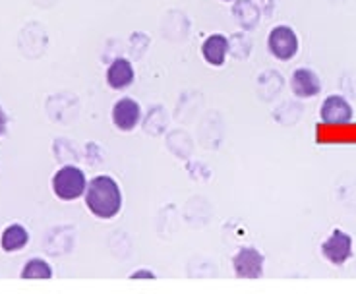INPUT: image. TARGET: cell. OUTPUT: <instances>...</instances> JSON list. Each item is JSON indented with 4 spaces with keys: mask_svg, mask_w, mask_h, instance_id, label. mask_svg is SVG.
Returning <instances> with one entry per match:
<instances>
[{
    "mask_svg": "<svg viewBox=\"0 0 356 294\" xmlns=\"http://www.w3.org/2000/svg\"><path fill=\"white\" fill-rule=\"evenodd\" d=\"M86 204L89 211L99 219L116 217L122 207V192L118 182L107 174L91 179L86 188Z\"/></svg>",
    "mask_w": 356,
    "mask_h": 294,
    "instance_id": "1",
    "label": "cell"
},
{
    "mask_svg": "<svg viewBox=\"0 0 356 294\" xmlns=\"http://www.w3.org/2000/svg\"><path fill=\"white\" fill-rule=\"evenodd\" d=\"M88 188V180L83 170L78 167H63L60 170H56L53 177V192L54 196L64 202H74L86 194Z\"/></svg>",
    "mask_w": 356,
    "mask_h": 294,
    "instance_id": "2",
    "label": "cell"
},
{
    "mask_svg": "<svg viewBox=\"0 0 356 294\" xmlns=\"http://www.w3.org/2000/svg\"><path fill=\"white\" fill-rule=\"evenodd\" d=\"M267 49L277 60H293L298 53V35L293 27L277 26L267 35Z\"/></svg>",
    "mask_w": 356,
    "mask_h": 294,
    "instance_id": "3",
    "label": "cell"
},
{
    "mask_svg": "<svg viewBox=\"0 0 356 294\" xmlns=\"http://www.w3.org/2000/svg\"><path fill=\"white\" fill-rule=\"evenodd\" d=\"M321 254L333 266H343L353 256V238L350 234L335 229L327 236V240L321 244Z\"/></svg>",
    "mask_w": 356,
    "mask_h": 294,
    "instance_id": "4",
    "label": "cell"
},
{
    "mask_svg": "<svg viewBox=\"0 0 356 294\" xmlns=\"http://www.w3.org/2000/svg\"><path fill=\"white\" fill-rule=\"evenodd\" d=\"M232 268L236 277L258 279L264 273V256L256 248H241L232 259Z\"/></svg>",
    "mask_w": 356,
    "mask_h": 294,
    "instance_id": "5",
    "label": "cell"
},
{
    "mask_svg": "<svg viewBox=\"0 0 356 294\" xmlns=\"http://www.w3.org/2000/svg\"><path fill=\"white\" fill-rule=\"evenodd\" d=\"M142 120V108L138 105V101L132 97H124L116 101L113 107V122L118 130L122 132H132L136 126Z\"/></svg>",
    "mask_w": 356,
    "mask_h": 294,
    "instance_id": "6",
    "label": "cell"
},
{
    "mask_svg": "<svg viewBox=\"0 0 356 294\" xmlns=\"http://www.w3.org/2000/svg\"><path fill=\"white\" fill-rule=\"evenodd\" d=\"M321 120L325 124H348L353 120V107L341 95H330L320 108Z\"/></svg>",
    "mask_w": 356,
    "mask_h": 294,
    "instance_id": "7",
    "label": "cell"
},
{
    "mask_svg": "<svg viewBox=\"0 0 356 294\" xmlns=\"http://www.w3.org/2000/svg\"><path fill=\"white\" fill-rule=\"evenodd\" d=\"M291 90L300 99L316 97L321 91V81L318 74L310 68H298V70H294L293 78H291Z\"/></svg>",
    "mask_w": 356,
    "mask_h": 294,
    "instance_id": "8",
    "label": "cell"
},
{
    "mask_svg": "<svg viewBox=\"0 0 356 294\" xmlns=\"http://www.w3.org/2000/svg\"><path fill=\"white\" fill-rule=\"evenodd\" d=\"M202 56L211 66H222L229 56V39L222 33H213L202 43Z\"/></svg>",
    "mask_w": 356,
    "mask_h": 294,
    "instance_id": "9",
    "label": "cell"
},
{
    "mask_svg": "<svg viewBox=\"0 0 356 294\" xmlns=\"http://www.w3.org/2000/svg\"><path fill=\"white\" fill-rule=\"evenodd\" d=\"M134 78H136L134 66L126 58H115L108 66L107 81L113 90H126L128 85H132Z\"/></svg>",
    "mask_w": 356,
    "mask_h": 294,
    "instance_id": "10",
    "label": "cell"
},
{
    "mask_svg": "<svg viewBox=\"0 0 356 294\" xmlns=\"http://www.w3.org/2000/svg\"><path fill=\"white\" fill-rule=\"evenodd\" d=\"M27 242H29V232L22 224H10L8 229H4L2 238H0L4 252H18V250L26 248Z\"/></svg>",
    "mask_w": 356,
    "mask_h": 294,
    "instance_id": "11",
    "label": "cell"
},
{
    "mask_svg": "<svg viewBox=\"0 0 356 294\" xmlns=\"http://www.w3.org/2000/svg\"><path fill=\"white\" fill-rule=\"evenodd\" d=\"M232 14H234V18L241 22V26L246 27V29L256 26L259 19V12L252 4V0H241V2H236L234 8H232Z\"/></svg>",
    "mask_w": 356,
    "mask_h": 294,
    "instance_id": "12",
    "label": "cell"
},
{
    "mask_svg": "<svg viewBox=\"0 0 356 294\" xmlns=\"http://www.w3.org/2000/svg\"><path fill=\"white\" fill-rule=\"evenodd\" d=\"M53 268L44 259H29L22 269V279H51Z\"/></svg>",
    "mask_w": 356,
    "mask_h": 294,
    "instance_id": "13",
    "label": "cell"
},
{
    "mask_svg": "<svg viewBox=\"0 0 356 294\" xmlns=\"http://www.w3.org/2000/svg\"><path fill=\"white\" fill-rule=\"evenodd\" d=\"M6 124H8V116H6V113L0 107V138L6 134Z\"/></svg>",
    "mask_w": 356,
    "mask_h": 294,
    "instance_id": "14",
    "label": "cell"
},
{
    "mask_svg": "<svg viewBox=\"0 0 356 294\" xmlns=\"http://www.w3.org/2000/svg\"><path fill=\"white\" fill-rule=\"evenodd\" d=\"M140 277H149V279H153V273H149V271H147V273H134L132 275V279H140Z\"/></svg>",
    "mask_w": 356,
    "mask_h": 294,
    "instance_id": "15",
    "label": "cell"
},
{
    "mask_svg": "<svg viewBox=\"0 0 356 294\" xmlns=\"http://www.w3.org/2000/svg\"><path fill=\"white\" fill-rule=\"evenodd\" d=\"M222 2H231V0H222Z\"/></svg>",
    "mask_w": 356,
    "mask_h": 294,
    "instance_id": "16",
    "label": "cell"
}]
</instances>
